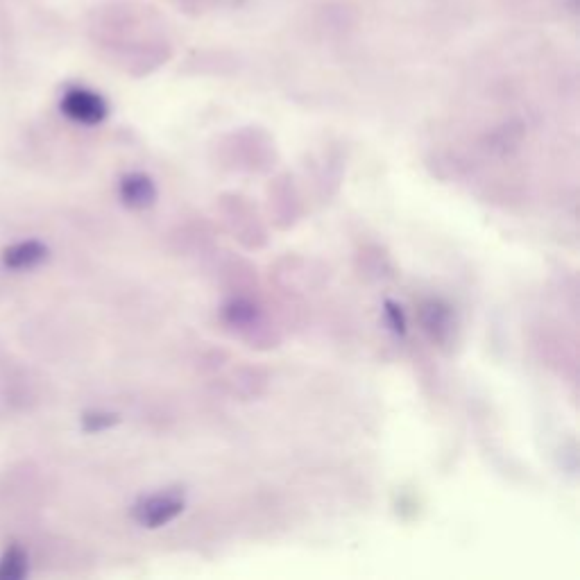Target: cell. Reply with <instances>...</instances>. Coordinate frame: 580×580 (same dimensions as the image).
<instances>
[{
    "label": "cell",
    "mask_w": 580,
    "mask_h": 580,
    "mask_svg": "<svg viewBox=\"0 0 580 580\" xmlns=\"http://www.w3.org/2000/svg\"><path fill=\"white\" fill-rule=\"evenodd\" d=\"M121 422V417L116 413H107V411H91V413H84L82 415V429L87 433H100V431H107L112 429Z\"/></svg>",
    "instance_id": "8992f818"
},
{
    "label": "cell",
    "mask_w": 580,
    "mask_h": 580,
    "mask_svg": "<svg viewBox=\"0 0 580 580\" xmlns=\"http://www.w3.org/2000/svg\"><path fill=\"white\" fill-rule=\"evenodd\" d=\"M184 510V497L179 492H159L150 494V497H143L141 501H136L134 506V519L143 528H161L173 522L177 515H182Z\"/></svg>",
    "instance_id": "7a4b0ae2"
},
{
    "label": "cell",
    "mask_w": 580,
    "mask_h": 580,
    "mask_svg": "<svg viewBox=\"0 0 580 580\" xmlns=\"http://www.w3.org/2000/svg\"><path fill=\"white\" fill-rule=\"evenodd\" d=\"M386 320L390 324V329L395 331L397 336L406 334V315L402 311V306H399L397 302H392V300L386 302Z\"/></svg>",
    "instance_id": "52a82bcc"
},
{
    "label": "cell",
    "mask_w": 580,
    "mask_h": 580,
    "mask_svg": "<svg viewBox=\"0 0 580 580\" xmlns=\"http://www.w3.org/2000/svg\"><path fill=\"white\" fill-rule=\"evenodd\" d=\"M118 195L121 202L130 209H148L157 200V186L150 175L127 173L118 182Z\"/></svg>",
    "instance_id": "3957f363"
},
{
    "label": "cell",
    "mask_w": 580,
    "mask_h": 580,
    "mask_svg": "<svg viewBox=\"0 0 580 580\" xmlns=\"http://www.w3.org/2000/svg\"><path fill=\"white\" fill-rule=\"evenodd\" d=\"M225 315H227V320L232 322V324H243V322L254 318V306L250 302L238 300V302H232V304L227 306Z\"/></svg>",
    "instance_id": "ba28073f"
},
{
    "label": "cell",
    "mask_w": 580,
    "mask_h": 580,
    "mask_svg": "<svg viewBox=\"0 0 580 580\" xmlns=\"http://www.w3.org/2000/svg\"><path fill=\"white\" fill-rule=\"evenodd\" d=\"M59 107H62V114L66 118H71L73 123H80V125H87V127L100 125L109 114L107 100L102 98L100 93L84 89V87L68 89L62 96Z\"/></svg>",
    "instance_id": "6da1fadb"
},
{
    "label": "cell",
    "mask_w": 580,
    "mask_h": 580,
    "mask_svg": "<svg viewBox=\"0 0 580 580\" xmlns=\"http://www.w3.org/2000/svg\"><path fill=\"white\" fill-rule=\"evenodd\" d=\"M48 245L41 243V241H21V243H14L10 247H5L3 250V266L10 268V270H32L41 266L48 259Z\"/></svg>",
    "instance_id": "277c9868"
},
{
    "label": "cell",
    "mask_w": 580,
    "mask_h": 580,
    "mask_svg": "<svg viewBox=\"0 0 580 580\" xmlns=\"http://www.w3.org/2000/svg\"><path fill=\"white\" fill-rule=\"evenodd\" d=\"M28 571V553L19 544L7 547L3 556H0V580H21L28 576Z\"/></svg>",
    "instance_id": "5b68a950"
}]
</instances>
